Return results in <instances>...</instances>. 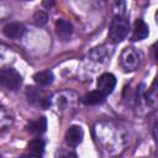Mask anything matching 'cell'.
Listing matches in <instances>:
<instances>
[{
	"mask_svg": "<svg viewBox=\"0 0 158 158\" xmlns=\"http://www.w3.org/2000/svg\"><path fill=\"white\" fill-rule=\"evenodd\" d=\"M27 151L31 156H35V157L42 156L44 151V141L42 138H35L30 141L27 144Z\"/></svg>",
	"mask_w": 158,
	"mask_h": 158,
	"instance_id": "11",
	"label": "cell"
},
{
	"mask_svg": "<svg viewBox=\"0 0 158 158\" xmlns=\"http://www.w3.org/2000/svg\"><path fill=\"white\" fill-rule=\"evenodd\" d=\"M21 1H31V0H21Z\"/></svg>",
	"mask_w": 158,
	"mask_h": 158,
	"instance_id": "16",
	"label": "cell"
},
{
	"mask_svg": "<svg viewBox=\"0 0 158 158\" xmlns=\"http://www.w3.org/2000/svg\"><path fill=\"white\" fill-rule=\"evenodd\" d=\"M0 84L7 90L16 91L22 84V78L14 68H6L0 72Z\"/></svg>",
	"mask_w": 158,
	"mask_h": 158,
	"instance_id": "2",
	"label": "cell"
},
{
	"mask_svg": "<svg viewBox=\"0 0 158 158\" xmlns=\"http://www.w3.org/2000/svg\"><path fill=\"white\" fill-rule=\"evenodd\" d=\"M120 64L126 72L136 70L139 65V56L133 48H125L120 56Z\"/></svg>",
	"mask_w": 158,
	"mask_h": 158,
	"instance_id": "3",
	"label": "cell"
},
{
	"mask_svg": "<svg viewBox=\"0 0 158 158\" xmlns=\"http://www.w3.org/2000/svg\"><path fill=\"white\" fill-rule=\"evenodd\" d=\"M47 21H48L47 12L41 11V10H38L37 12H35V15H33V22H35L36 26H44L47 23Z\"/></svg>",
	"mask_w": 158,
	"mask_h": 158,
	"instance_id": "13",
	"label": "cell"
},
{
	"mask_svg": "<svg viewBox=\"0 0 158 158\" xmlns=\"http://www.w3.org/2000/svg\"><path fill=\"white\" fill-rule=\"evenodd\" d=\"M2 32H4V35L6 37L16 40V38H20V37H22L25 35L26 28L20 22H11V23H7V25L4 26Z\"/></svg>",
	"mask_w": 158,
	"mask_h": 158,
	"instance_id": "6",
	"label": "cell"
},
{
	"mask_svg": "<svg viewBox=\"0 0 158 158\" xmlns=\"http://www.w3.org/2000/svg\"><path fill=\"white\" fill-rule=\"evenodd\" d=\"M104 100H105V95L99 90L90 91L83 98V102L85 105H98V104H101Z\"/></svg>",
	"mask_w": 158,
	"mask_h": 158,
	"instance_id": "12",
	"label": "cell"
},
{
	"mask_svg": "<svg viewBox=\"0 0 158 158\" xmlns=\"http://www.w3.org/2000/svg\"><path fill=\"white\" fill-rule=\"evenodd\" d=\"M83 137H84V131L80 126H77V125H73L70 126L67 132H65V136H64V139H65V143L70 147H77L79 143H81L83 141Z\"/></svg>",
	"mask_w": 158,
	"mask_h": 158,
	"instance_id": "5",
	"label": "cell"
},
{
	"mask_svg": "<svg viewBox=\"0 0 158 158\" xmlns=\"http://www.w3.org/2000/svg\"><path fill=\"white\" fill-rule=\"evenodd\" d=\"M26 128L32 135H41L47 128V120H46V117H40L35 121H31Z\"/></svg>",
	"mask_w": 158,
	"mask_h": 158,
	"instance_id": "9",
	"label": "cell"
},
{
	"mask_svg": "<svg viewBox=\"0 0 158 158\" xmlns=\"http://www.w3.org/2000/svg\"><path fill=\"white\" fill-rule=\"evenodd\" d=\"M54 4H56V0H43V1H42V5H43L44 7H47V9L52 7Z\"/></svg>",
	"mask_w": 158,
	"mask_h": 158,
	"instance_id": "15",
	"label": "cell"
},
{
	"mask_svg": "<svg viewBox=\"0 0 158 158\" xmlns=\"http://www.w3.org/2000/svg\"><path fill=\"white\" fill-rule=\"evenodd\" d=\"M56 33L63 41L69 40V37L73 33V26H72V23L69 21L64 20V19L57 20L56 21Z\"/></svg>",
	"mask_w": 158,
	"mask_h": 158,
	"instance_id": "7",
	"label": "cell"
},
{
	"mask_svg": "<svg viewBox=\"0 0 158 158\" xmlns=\"http://www.w3.org/2000/svg\"><path fill=\"white\" fill-rule=\"evenodd\" d=\"M128 28L130 23L123 16H115L109 28V38L115 43L121 42L128 33Z\"/></svg>",
	"mask_w": 158,
	"mask_h": 158,
	"instance_id": "1",
	"label": "cell"
},
{
	"mask_svg": "<svg viewBox=\"0 0 158 158\" xmlns=\"http://www.w3.org/2000/svg\"><path fill=\"white\" fill-rule=\"evenodd\" d=\"M26 95H27L28 101H31V102L38 101V100L41 99V93H40L36 88H33V86H28V88L26 89Z\"/></svg>",
	"mask_w": 158,
	"mask_h": 158,
	"instance_id": "14",
	"label": "cell"
},
{
	"mask_svg": "<svg viewBox=\"0 0 158 158\" xmlns=\"http://www.w3.org/2000/svg\"><path fill=\"white\" fill-rule=\"evenodd\" d=\"M116 86V78L111 73H104L98 78L96 88L100 93H102L105 96L111 94Z\"/></svg>",
	"mask_w": 158,
	"mask_h": 158,
	"instance_id": "4",
	"label": "cell"
},
{
	"mask_svg": "<svg viewBox=\"0 0 158 158\" xmlns=\"http://www.w3.org/2000/svg\"><path fill=\"white\" fill-rule=\"evenodd\" d=\"M148 35H149V27H148V25H147L143 20H141V19L136 20L132 38H133L135 41H139V40L146 38Z\"/></svg>",
	"mask_w": 158,
	"mask_h": 158,
	"instance_id": "8",
	"label": "cell"
},
{
	"mask_svg": "<svg viewBox=\"0 0 158 158\" xmlns=\"http://www.w3.org/2000/svg\"><path fill=\"white\" fill-rule=\"evenodd\" d=\"M53 79H54V77H53V73L51 70H41L33 75L35 83L41 85V86H47V85L52 84Z\"/></svg>",
	"mask_w": 158,
	"mask_h": 158,
	"instance_id": "10",
	"label": "cell"
}]
</instances>
